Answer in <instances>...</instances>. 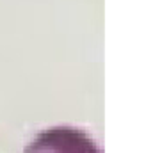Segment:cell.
<instances>
[{
  "label": "cell",
  "instance_id": "cell-1",
  "mask_svg": "<svg viewBox=\"0 0 153 153\" xmlns=\"http://www.w3.org/2000/svg\"><path fill=\"white\" fill-rule=\"evenodd\" d=\"M23 153H102L94 141L82 130L57 126L41 132Z\"/></svg>",
  "mask_w": 153,
  "mask_h": 153
}]
</instances>
